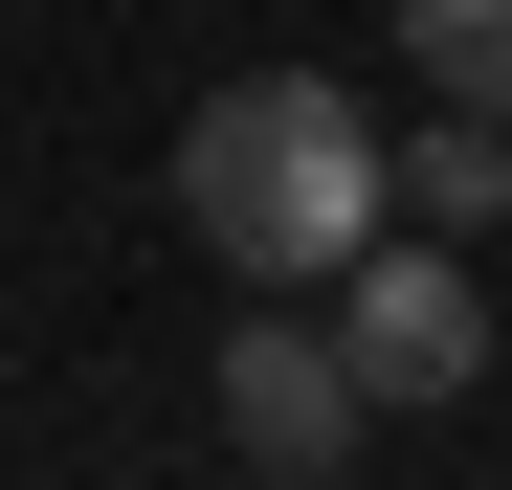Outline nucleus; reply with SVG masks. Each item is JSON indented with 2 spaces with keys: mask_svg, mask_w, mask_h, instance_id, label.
I'll use <instances>...</instances> for the list:
<instances>
[{
  "mask_svg": "<svg viewBox=\"0 0 512 490\" xmlns=\"http://www.w3.org/2000/svg\"><path fill=\"white\" fill-rule=\"evenodd\" d=\"M179 223L223 245L245 290H312L334 245L379 223V112L334 90V67H245V90L179 112Z\"/></svg>",
  "mask_w": 512,
  "mask_h": 490,
  "instance_id": "nucleus-1",
  "label": "nucleus"
},
{
  "mask_svg": "<svg viewBox=\"0 0 512 490\" xmlns=\"http://www.w3.org/2000/svg\"><path fill=\"white\" fill-rule=\"evenodd\" d=\"M312 290H334V357H357V401H379V424L490 379V290H468V245H446V223H357Z\"/></svg>",
  "mask_w": 512,
  "mask_h": 490,
  "instance_id": "nucleus-2",
  "label": "nucleus"
},
{
  "mask_svg": "<svg viewBox=\"0 0 512 490\" xmlns=\"http://www.w3.org/2000/svg\"><path fill=\"white\" fill-rule=\"evenodd\" d=\"M223 446L290 468V490H334V468L379 446V401H357V357L312 335V290H245V335H223Z\"/></svg>",
  "mask_w": 512,
  "mask_h": 490,
  "instance_id": "nucleus-3",
  "label": "nucleus"
},
{
  "mask_svg": "<svg viewBox=\"0 0 512 490\" xmlns=\"http://www.w3.org/2000/svg\"><path fill=\"white\" fill-rule=\"evenodd\" d=\"M379 223H446V245H490V223H512V134H490V112H423V134H379Z\"/></svg>",
  "mask_w": 512,
  "mask_h": 490,
  "instance_id": "nucleus-4",
  "label": "nucleus"
},
{
  "mask_svg": "<svg viewBox=\"0 0 512 490\" xmlns=\"http://www.w3.org/2000/svg\"><path fill=\"white\" fill-rule=\"evenodd\" d=\"M401 67H423L446 112H490V134H512V0H401Z\"/></svg>",
  "mask_w": 512,
  "mask_h": 490,
  "instance_id": "nucleus-5",
  "label": "nucleus"
}]
</instances>
